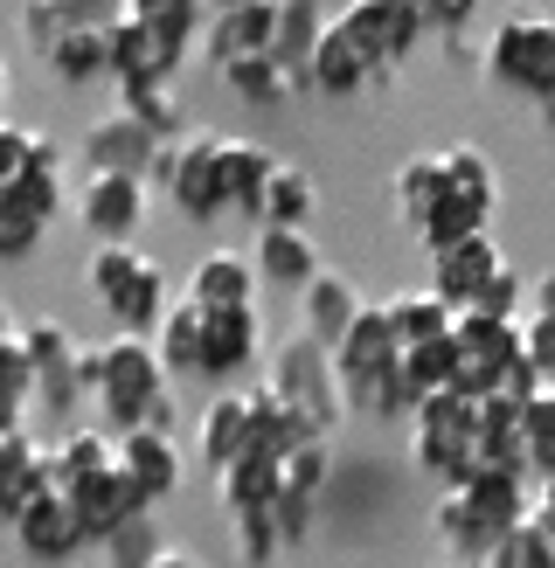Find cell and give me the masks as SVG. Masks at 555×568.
Segmentation results:
<instances>
[{"label": "cell", "instance_id": "6da1fadb", "mask_svg": "<svg viewBox=\"0 0 555 568\" xmlns=\"http://www.w3.org/2000/svg\"><path fill=\"white\" fill-rule=\"evenodd\" d=\"M521 520H535L527 471H500V465H480L465 486H444L431 506V527L452 555H493V541L514 534Z\"/></svg>", "mask_w": 555, "mask_h": 568}, {"label": "cell", "instance_id": "7a4b0ae2", "mask_svg": "<svg viewBox=\"0 0 555 568\" xmlns=\"http://www.w3.org/2000/svg\"><path fill=\"white\" fill-rule=\"evenodd\" d=\"M167 382H174V367H167L160 339L147 333H111L104 347H91V403L119 430L153 423V409L167 403Z\"/></svg>", "mask_w": 555, "mask_h": 568}, {"label": "cell", "instance_id": "3957f363", "mask_svg": "<svg viewBox=\"0 0 555 568\" xmlns=\"http://www.w3.org/2000/svg\"><path fill=\"white\" fill-rule=\"evenodd\" d=\"M83 284H91V298L104 305V320L119 333H160V320L174 312L167 271L132 243H98L91 264H83Z\"/></svg>", "mask_w": 555, "mask_h": 568}, {"label": "cell", "instance_id": "277c9868", "mask_svg": "<svg viewBox=\"0 0 555 568\" xmlns=\"http://www.w3.org/2000/svg\"><path fill=\"white\" fill-rule=\"evenodd\" d=\"M410 458L416 471H431L437 486H465L480 471V395L437 388L410 416Z\"/></svg>", "mask_w": 555, "mask_h": 568}, {"label": "cell", "instance_id": "5b68a950", "mask_svg": "<svg viewBox=\"0 0 555 568\" xmlns=\"http://www.w3.org/2000/svg\"><path fill=\"white\" fill-rule=\"evenodd\" d=\"M500 209V174L486 146H472V139H458V146H444V202L416 222V243L424 250H452L465 236H486V222Z\"/></svg>", "mask_w": 555, "mask_h": 568}, {"label": "cell", "instance_id": "8992f818", "mask_svg": "<svg viewBox=\"0 0 555 568\" xmlns=\"http://www.w3.org/2000/svg\"><path fill=\"white\" fill-rule=\"evenodd\" d=\"M480 70H486L493 91H514V98H527V104H548V98H555V21L535 14V8H514V14L486 36Z\"/></svg>", "mask_w": 555, "mask_h": 568}, {"label": "cell", "instance_id": "52a82bcc", "mask_svg": "<svg viewBox=\"0 0 555 568\" xmlns=\"http://www.w3.org/2000/svg\"><path fill=\"white\" fill-rule=\"evenodd\" d=\"M271 388L313 423V437L341 430V409H347V388H341V367H333V347L313 333H292L285 347L271 354Z\"/></svg>", "mask_w": 555, "mask_h": 568}, {"label": "cell", "instance_id": "ba28073f", "mask_svg": "<svg viewBox=\"0 0 555 568\" xmlns=\"http://www.w3.org/2000/svg\"><path fill=\"white\" fill-rule=\"evenodd\" d=\"M222 132H181V139H167L160 160H153V187L174 202L188 222H215V215H230V194H222Z\"/></svg>", "mask_w": 555, "mask_h": 568}, {"label": "cell", "instance_id": "9c48e42d", "mask_svg": "<svg viewBox=\"0 0 555 568\" xmlns=\"http://www.w3.org/2000/svg\"><path fill=\"white\" fill-rule=\"evenodd\" d=\"M21 347H28V361H36V403L49 416H70L77 403H91V347H83L63 320L21 326Z\"/></svg>", "mask_w": 555, "mask_h": 568}, {"label": "cell", "instance_id": "30bf717a", "mask_svg": "<svg viewBox=\"0 0 555 568\" xmlns=\"http://www.w3.org/2000/svg\"><path fill=\"white\" fill-rule=\"evenodd\" d=\"M452 347H458V388L465 395H493L527 361L521 354V320H493V312H458Z\"/></svg>", "mask_w": 555, "mask_h": 568}, {"label": "cell", "instance_id": "8fae6325", "mask_svg": "<svg viewBox=\"0 0 555 568\" xmlns=\"http://www.w3.org/2000/svg\"><path fill=\"white\" fill-rule=\"evenodd\" d=\"M341 28L369 49V63L389 77L403 63V55L431 36V14H424V0H347L341 8Z\"/></svg>", "mask_w": 555, "mask_h": 568}, {"label": "cell", "instance_id": "7c38bea8", "mask_svg": "<svg viewBox=\"0 0 555 568\" xmlns=\"http://www.w3.org/2000/svg\"><path fill=\"white\" fill-rule=\"evenodd\" d=\"M396 361H403V339H396V326H389V305H361V320L347 326L341 347H333V367H341V388H347V409H361V395H369Z\"/></svg>", "mask_w": 555, "mask_h": 568}, {"label": "cell", "instance_id": "4fadbf2b", "mask_svg": "<svg viewBox=\"0 0 555 568\" xmlns=\"http://www.w3.org/2000/svg\"><path fill=\"white\" fill-rule=\"evenodd\" d=\"M70 506H77V520H83V534H91V548H104L119 527H132V520H147L153 514V499H147V486L125 471V465H104V471H91L77 493H63Z\"/></svg>", "mask_w": 555, "mask_h": 568}, {"label": "cell", "instance_id": "5bb4252c", "mask_svg": "<svg viewBox=\"0 0 555 568\" xmlns=\"http://www.w3.org/2000/svg\"><path fill=\"white\" fill-rule=\"evenodd\" d=\"M147 194L153 181H139V174H83L70 209L98 243H132V230L147 222Z\"/></svg>", "mask_w": 555, "mask_h": 568}, {"label": "cell", "instance_id": "9a60e30c", "mask_svg": "<svg viewBox=\"0 0 555 568\" xmlns=\"http://www.w3.org/2000/svg\"><path fill=\"white\" fill-rule=\"evenodd\" d=\"M160 146H167V139H153L119 104V111H104V119H91V132H83V174H139V181H147Z\"/></svg>", "mask_w": 555, "mask_h": 568}, {"label": "cell", "instance_id": "2e32d148", "mask_svg": "<svg viewBox=\"0 0 555 568\" xmlns=\"http://www.w3.org/2000/svg\"><path fill=\"white\" fill-rule=\"evenodd\" d=\"M181 63H188V42H167L160 28L132 21V14L111 28V83H119V91H139V83H174Z\"/></svg>", "mask_w": 555, "mask_h": 568}, {"label": "cell", "instance_id": "e0dca14e", "mask_svg": "<svg viewBox=\"0 0 555 568\" xmlns=\"http://www.w3.org/2000/svg\"><path fill=\"white\" fill-rule=\"evenodd\" d=\"M14 541H21V555L28 561H49V568H63V561H77L83 548H91V534H83V520H77V506L63 499V493H42L36 506H28V514L8 527Z\"/></svg>", "mask_w": 555, "mask_h": 568}, {"label": "cell", "instance_id": "ac0fdd59", "mask_svg": "<svg viewBox=\"0 0 555 568\" xmlns=\"http://www.w3.org/2000/svg\"><path fill=\"white\" fill-rule=\"evenodd\" d=\"M278 42V0H243V8H215L202 28V55L215 70L243 63V55H264Z\"/></svg>", "mask_w": 555, "mask_h": 568}, {"label": "cell", "instance_id": "d6986e66", "mask_svg": "<svg viewBox=\"0 0 555 568\" xmlns=\"http://www.w3.org/2000/svg\"><path fill=\"white\" fill-rule=\"evenodd\" d=\"M258 354H264V320H258V305H222V312H209L202 382H236Z\"/></svg>", "mask_w": 555, "mask_h": 568}, {"label": "cell", "instance_id": "ffe728a7", "mask_svg": "<svg viewBox=\"0 0 555 568\" xmlns=\"http://www.w3.org/2000/svg\"><path fill=\"white\" fill-rule=\"evenodd\" d=\"M326 478H333V450H326V437L299 444L292 458H285V486H278V527H285V541H305V527H313V506H320V493H326Z\"/></svg>", "mask_w": 555, "mask_h": 568}, {"label": "cell", "instance_id": "44dd1931", "mask_svg": "<svg viewBox=\"0 0 555 568\" xmlns=\"http://www.w3.org/2000/svg\"><path fill=\"white\" fill-rule=\"evenodd\" d=\"M493 277H500V250H493V236H465V243H452V250H431V292L452 298L458 312L480 305V292H486Z\"/></svg>", "mask_w": 555, "mask_h": 568}, {"label": "cell", "instance_id": "7402d4cb", "mask_svg": "<svg viewBox=\"0 0 555 568\" xmlns=\"http://www.w3.org/2000/svg\"><path fill=\"white\" fill-rule=\"evenodd\" d=\"M119 21H125V0H28L21 36L36 55H49L63 36H77V28H119Z\"/></svg>", "mask_w": 555, "mask_h": 568}, {"label": "cell", "instance_id": "603a6c76", "mask_svg": "<svg viewBox=\"0 0 555 568\" xmlns=\"http://www.w3.org/2000/svg\"><path fill=\"white\" fill-rule=\"evenodd\" d=\"M42 493H49V444L28 430H8L0 437V520L14 527Z\"/></svg>", "mask_w": 555, "mask_h": 568}, {"label": "cell", "instance_id": "cb8c5ba5", "mask_svg": "<svg viewBox=\"0 0 555 568\" xmlns=\"http://www.w3.org/2000/svg\"><path fill=\"white\" fill-rule=\"evenodd\" d=\"M250 264H258L264 284H278V292H305L326 264L305 230H278V222H258V243H250Z\"/></svg>", "mask_w": 555, "mask_h": 568}, {"label": "cell", "instance_id": "d4e9b609", "mask_svg": "<svg viewBox=\"0 0 555 568\" xmlns=\"http://www.w3.org/2000/svg\"><path fill=\"white\" fill-rule=\"evenodd\" d=\"M305 83H313L320 98H361L369 83H382V70L369 63V49L333 21L326 36H320V49H313V77H305Z\"/></svg>", "mask_w": 555, "mask_h": 568}, {"label": "cell", "instance_id": "484cf974", "mask_svg": "<svg viewBox=\"0 0 555 568\" xmlns=\"http://www.w3.org/2000/svg\"><path fill=\"white\" fill-rule=\"evenodd\" d=\"M119 465L147 486V499H167L181 493V450H174V430H153V423H139V430H119Z\"/></svg>", "mask_w": 555, "mask_h": 568}, {"label": "cell", "instance_id": "4316f807", "mask_svg": "<svg viewBox=\"0 0 555 568\" xmlns=\"http://www.w3.org/2000/svg\"><path fill=\"white\" fill-rule=\"evenodd\" d=\"M354 320H361V292H354L341 271H320V277L299 292V333L326 339V347H341Z\"/></svg>", "mask_w": 555, "mask_h": 568}, {"label": "cell", "instance_id": "83f0119b", "mask_svg": "<svg viewBox=\"0 0 555 568\" xmlns=\"http://www.w3.org/2000/svg\"><path fill=\"white\" fill-rule=\"evenodd\" d=\"M278 486H285V458L278 450H243L215 471V499L222 514H243V506H278Z\"/></svg>", "mask_w": 555, "mask_h": 568}, {"label": "cell", "instance_id": "f1b7e54d", "mask_svg": "<svg viewBox=\"0 0 555 568\" xmlns=\"http://www.w3.org/2000/svg\"><path fill=\"white\" fill-rule=\"evenodd\" d=\"M326 28H333V21H326V8H320V0H278V42H271V55L292 70V83H299V91H313L305 77H313V49H320V36H326Z\"/></svg>", "mask_w": 555, "mask_h": 568}, {"label": "cell", "instance_id": "f546056e", "mask_svg": "<svg viewBox=\"0 0 555 568\" xmlns=\"http://www.w3.org/2000/svg\"><path fill=\"white\" fill-rule=\"evenodd\" d=\"M194 450H202V465L222 471L230 458L250 450V388L243 395H209L202 423H194Z\"/></svg>", "mask_w": 555, "mask_h": 568}, {"label": "cell", "instance_id": "4dcf8cb0", "mask_svg": "<svg viewBox=\"0 0 555 568\" xmlns=\"http://www.w3.org/2000/svg\"><path fill=\"white\" fill-rule=\"evenodd\" d=\"M258 264L250 257H236V250H209L202 264L188 271V298H202L209 312H222V305H258Z\"/></svg>", "mask_w": 555, "mask_h": 568}, {"label": "cell", "instance_id": "1f68e13d", "mask_svg": "<svg viewBox=\"0 0 555 568\" xmlns=\"http://www.w3.org/2000/svg\"><path fill=\"white\" fill-rule=\"evenodd\" d=\"M222 194H230V209L258 222V202H264V187L278 174V153L258 146V139H222Z\"/></svg>", "mask_w": 555, "mask_h": 568}, {"label": "cell", "instance_id": "d6a6232c", "mask_svg": "<svg viewBox=\"0 0 555 568\" xmlns=\"http://www.w3.org/2000/svg\"><path fill=\"white\" fill-rule=\"evenodd\" d=\"M299 444H313V423H305L271 382L250 388V450H278V458H292Z\"/></svg>", "mask_w": 555, "mask_h": 568}, {"label": "cell", "instance_id": "836d02e7", "mask_svg": "<svg viewBox=\"0 0 555 568\" xmlns=\"http://www.w3.org/2000/svg\"><path fill=\"white\" fill-rule=\"evenodd\" d=\"M104 465H119V437H104V430H63L49 444V486L56 493H77Z\"/></svg>", "mask_w": 555, "mask_h": 568}, {"label": "cell", "instance_id": "e575fe53", "mask_svg": "<svg viewBox=\"0 0 555 568\" xmlns=\"http://www.w3.org/2000/svg\"><path fill=\"white\" fill-rule=\"evenodd\" d=\"M160 354H167V367H174V375H202V339H209V305L202 298H174V312H167L160 320Z\"/></svg>", "mask_w": 555, "mask_h": 568}, {"label": "cell", "instance_id": "d590c367", "mask_svg": "<svg viewBox=\"0 0 555 568\" xmlns=\"http://www.w3.org/2000/svg\"><path fill=\"white\" fill-rule=\"evenodd\" d=\"M480 465L527 471V444H521V403H507V395H480Z\"/></svg>", "mask_w": 555, "mask_h": 568}, {"label": "cell", "instance_id": "8d00e7d4", "mask_svg": "<svg viewBox=\"0 0 555 568\" xmlns=\"http://www.w3.org/2000/svg\"><path fill=\"white\" fill-rule=\"evenodd\" d=\"M49 77L56 83H91V77H111V28H77V36H63L49 55Z\"/></svg>", "mask_w": 555, "mask_h": 568}, {"label": "cell", "instance_id": "74e56055", "mask_svg": "<svg viewBox=\"0 0 555 568\" xmlns=\"http://www.w3.org/2000/svg\"><path fill=\"white\" fill-rule=\"evenodd\" d=\"M389 326H396L403 347H416V339L452 333V326H458V305H452V298H437L431 284H424V292H396V298H389Z\"/></svg>", "mask_w": 555, "mask_h": 568}, {"label": "cell", "instance_id": "f35d334b", "mask_svg": "<svg viewBox=\"0 0 555 568\" xmlns=\"http://www.w3.org/2000/svg\"><path fill=\"white\" fill-rule=\"evenodd\" d=\"M313 209H320L313 174H299V166L278 160V174H271L264 202H258V222H278V230H305V222H313Z\"/></svg>", "mask_w": 555, "mask_h": 568}, {"label": "cell", "instance_id": "ab89813d", "mask_svg": "<svg viewBox=\"0 0 555 568\" xmlns=\"http://www.w3.org/2000/svg\"><path fill=\"white\" fill-rule=\"evenodd\" d=\"M437 202H444V153H410L396 166V215L416 230Z\"/></svg>", "mask_w": 555, "mask_h": 568}, {"label": "cell", "instance_id": "60d3db41", "mask_svg": "<svg viewBox=\"0 0 555 568\" xmlns=\"http://www.w3.org/2000/svg\"><path fill=\"white\" fill-rule=\"evenodd\" d=\"M119 104H125V111H132V119L147 125L153 139H181V132H194L188 98L174 91V83H139V91H119Z\"/></svg>", "mask_w": 555, "mask_h": 568}, {"label": "cell", "instance_id": "b9f144b4", "mask_svg": "<svg viewBox=\"0 0 555 568\" xmlns=\"http://www.w3.org/2000/svg\"><path fill=\"white\" fill-rule=\"evenodd\" d=\"M28 403H36V361H28L21 333H14V339H0V437L21 430Z\"/></svg>", "mask_w": 555, "mask_h": 568}, {"label": "cell", "instance_id": "7bdbcfd3", "mask_svg": "<svg viewBox=\"0 0 555 568\" xmlns=\"http://www.w3.org/2000/svg\"><path fill=\"white\" fill-rule=\"evenodd\" d=\"M222 83H230V91L243 98V104H285L299 83H292V70L278 63V55L264 49V55H243V63H230L222 70Z\"/></svg>", "mask_w": 555, "mask_h": 568}, {"label": "cell", "instance_id": "ee69618b", "mask_svg": "<svg viewBox=\"0 0 555 568\" xmlns=\"http://www.w3.org/2000/svg\"><path fill=\"white\" fill-rule=\"evenodd\" d=\"M49 230V215L28 202L21 187H0V264H21V257H36V243Z\"/></svg>", "mask_w": 555, "mask_h": 568}, {"label": "cell", "instance_id": "f6af8a7d", "mask_svg": "<svg viewBox=\"0 0 555 568\" xmlns=\"http://www.w3.org/2000/svg\"><path fill=\"white\" fill-rule=\"evenodd\" d=\"M403 375L416 382V395L458 388V347H452V333H437V339H416V347H403Z\"/></svg>", "mask_w": 555, "mask_h": 568}, {"label": "cell", "instance_id": "bcb514c9", "mask_svg": "<svg viewBox=\"0 0 555 568\" xmlns=\"http://www.w3.org/2000/svg\"><path fill=\"white\" fill-rule=\"evenodd\" d=\"M125 14L160 28L167 42H194L209 28V0H125Z\"/></svg>", "mask_w": 555, "mask_h": 568}, {"label": "cell", "instance_id": "7dc6e473", "mask_svg": "<svg viewBox=\"0 0 555 568\" xmlns=\"http://www.w3.org/2000/svg\"><path fill=\"white\" fill-rule=\"evenodd\" d=\"M521 444H527V471L555 478V388L521 403Z\"/></svg>", "mask_w": 555, "mask_h": 568}, {"label": "cell", "instance_id": "c3c4849f", "mask_svg": "<svg viewBox=\"0 0 555 568\" xmlns=\"http://www.w3.org/2000/svg\"><path fill=\"white\" fill-rule=\"evenodd\" d=\"M230 534L250 568H264L278 548H285V527H278V506H243V514H230Z\"/></svg>", "mask_w": 555, "mask_h": 568}, {"label": "cell", "instance_id": "681fc988", "mask_svg": "<svg viewBox=\"0 0 555 568\" xmlns=\"http://www.w3.org/2000/svg\"><path fill=\"white\" fill-rule=\"evenodd\" d=\"M486 561L493 568H555V534L535 527V520H521L514 534H500V541H493Z\"/></svg>", "mask_w": 555, "mask_h": 568}, {"label": "cell", "instance_id": "f907efd6", "mask_svg": "<svg viewBox=\"0 0 555 568\" xmlns=\"http://www.w3.org/2000/svg\"><path fill=\"white\" fill-rule=\"evenodd\" d=\"M160 548H167V541L153 534V514H147V520H132V527H119V534H111V541H104L111 568H147V561H153Z\"/></svg>", "mask_w": 555, "mask_h": 568}, {"label": "cell", "instance_id": "816d5d0a", "mask_svg": "<svg viewBox=\"0 0 555 568\" xmlns=\"http://www.w3.org/2000/svg\"><path fill=\"white\" fill-rule=\"evenodd\" d=\"M521 298H535V277H521L514 264H500V277H493L486 292H480V305H472V312H493V320H514V312H521Z\"/></svg>", "mask_w": 555, "mask_h": 568}, {"label": "cell", "instance_id": "f5cc1de1", "mask_svg": "<svg viewBox=\"0 0 555 568\" xmlns=\"http://www.w3.org/2000/svg\"><path fill=\"white\" fill-rule=\"evenodd\" d=\"M521 354L527 367L555 388V312H535V320H521Z\"/></svg>", "mask_w": 555, "mask_h": 568}, {"label": "cell", "instance_id": "db71d44e", "mask_svg": "<svg viewBox=\"0 0 555 568\" xmlns=\"http://www.w3.org/2000/svg\"><path fill=\"white\" fill-rule=\"evenodd\" d=\"M28 160H36V132L0 119V187H14L28 174Z\"/></svg>", "mask_w": 555, "mask_h": 568}, {"label": "cell", "instance_id": "11a10c76", "mask_svg": "<svg viewBox=\"0 0 555 568\" xmlns=\"http://www.w3.org/2000/svg\"><path fill=\"white\" fill-rule=\"evenodd\" d=\"M480 8H486V0H424V14H431V28H437L444 42L465 36V28L480 21Z\"/></svg>", "mask_w": 555, "mask_h": 568}, {"label": "cell", "instance_id": "9f6ffc18", "mask_svg": "<svg viewBox=\"0 0 555 568\" xmlns=\"http://www.w3.org/2000/svg\"><path fill=\"white\" fill-rule=\"evenodd\" d=\"M535 527L555 534V478H542V486H535Z\"/></svg>", "mask_w": 555, "mask_h": 568}, {"label": "cell", "instance_id": "6f0895ef", "mask_svg": "<svg viewBox=\"0 0 555 568\" xmlns=\"http://www.w3.org/2000/svg\"><path fill=\"white\" fill-rule=\"evenodd\" d=\"M147 568H209V561L194 555V548H160V555H153Z\"/></svg>", "mask_w": 555, "mask_h": 568}, {"label": "cell", "instance_id": "680465c9", "mask_svg": "<svg viewBox=\"0 0 555 568\" xmlns=\"http://www.w3.org/2000/svg\"><path fill=\"white\" fill-rule=\"evenodd\" d=\"M535 312H555V264L535 277Z\"/></svg>", "mask_w": 555, "mask_h": 568}, {"label": "cell", "instance_id": "91938a15", "mask_svg": "<svg viewBox=\"0 0 555 568\" xmlns=\"http://www.w3.org/2000/svg\"><path fill=\"white\" fill-rule=\"evenodd\" d=\"M444 568H493V561H486V555H452Z\"/></svg>", "mask_w": 555, "mask_h": 568}, {"label": "cell", "instance_id": "94428289", "mask_svg": "<svg viewBox=\"0 0 555 568\" xmlns=\"http://www.w3.org/2000/svg\"><path fill=\"white\" fill-rule=\"evenodd\" d=\"M535 119H542V132H555V98H548V104H535Z\"/></svg>", "mask_w": 555, "mask_h": 568}, {"label": "cell", "instance_id": "6125c7cd", "mask_svg": "<svg viewBox=\"0 0 555 568\" xmlns=\"http://www.w3.org/2000/svg\"><path fill=\"white\" fill-rule=\"evenodd\" d=\"M14 333H21V326L8 320V305H0V339H14Z\"/></svg>", "mask_w": 555, "mask_h": 568}, {"label": "cell", "instance_id": "be15d7a7", "mask_svg": "<svg viewBox=\"0 0 555 568\" xmlns=\"http://www.w3.org/2000/svg\"><path fill=\"white\" fill-rule=\"evenodd\" d=\"M0 104H8V55H0Z\"/></svg>", "mask_w": 555, "mask_h": 568}, {"label": "cell", "instance_id": "e7e4bbea", "mask_svg": "<svg viewBox=\"0 0 555 568\" xmlns=\"http://www.w3.org/2000/svg\"><path fill=\"white\" fill-rule=\"evenodd\" d=\"M215 8H243V0H209V14H215Z\"/></svg>", "mask_w": 555, "mask_h": 568}]
</instances>
